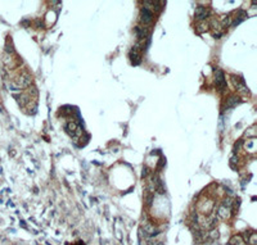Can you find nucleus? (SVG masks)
<instances>
[{"label": "nucleus", "mask_w": 257, "mask_h": 245, "mask_svg": "<svg viewBox=\"0 0 257 245\" xmlns=\"http://www.w3.org/2000/svg\"><path fill=\"white\" fill-rule=\"evenodd\" d=\"M194 17L197 21L203 22V21L208 17V10H207V8H205V6H197L195 12H194Z\"/></svg>", "instance_id": "0eeeda50"}, {"label": "nucleus", "mask_w": 257, "mask_h": 245, "mask_svg": "<svg viewBox=\"0 0 257 245\" xmlns=\"http://www.w3.org/2000/svg\"><path fill=\"white\" fill-rule=\"evenodd\" d=\"M253 131H255V127H252L251 130H248L247 132H246V136H252V137H255V132H253Z\"/></svg>", "instance_id": "2eb2a0df"}, {"label": "nucleus", "mask_w": 257, "mask_h": 245, "mask_svg": "<svg viewBox=\"0 0 257 245\" xmlns=\"http://www.w3.org/2000/svg\"><path fill=\"white\" fill-rule=\"evenodd\" d=\"M156 245H165V244H163V243H157Z\"/></svg>", "instance_id": "f3484780"}, {"label": "nucleus", "mask_w": 257, "mask_h": 245, "mask_svg": "<svg viewBox=\"0 0 257 245\" xmlns=\"http://www.w3.org/2000/svg\"><path fill=\"white\" fill-rule=\"evenodd\" d=\"M217 216L221 218V219H226L230 217V209L225 208V207H219V209H217Z\"/></svg>", "instance_id": "6e6552de"}, {"label": "nucleus", "mask_w": 257, "mask_h": 245, "mask_svg": "<svg viewBox=\"0 0 257 245\" xmlns=\"http://www.w3.org/2000/svg\"><path fill=\"white\" fill-rule=\"evenodd\" d=\"M64 129H66L67 132L73 137V139H77V137L81 135V129L76 125V122H73V121H69V122L64 126Z\"/></svg>", "instance_id": "423d86ee"}, {"label": "nucleus", "mask_w": 257, "mask_h": 245, "mask_svg": "<svg viewBox=\"0 0 257 245\" xmlns=\"http://www.w3.org/2000/svg\"><path fill=\"white\" fill-rule=\"evenodd\" d=\"M231 22H233V19H231L230 16H224V17H221V19H220V24L223 28L229 27L231 24Z\"/></svg>", "instance_id": "9b49d317"}, {"label": "nucleus", "mask_w": 257, "mask_h": 245, "mask_svg": "<svg viewBox=\"0 0 257 245\" xmlns=\"http://www.w3.org/2000/svg\"><path fill=\"white\" fill-rule=\"evenodd\" d=\"M233 203H234V200L231 198H226L224 200V203H223V207H225V208H228V209H230V207L233 205Z\"/></svg>", "instance_id": "ddd939ff"}, {"label": "nucleus", "mask_w": 257, "mask_h": 245, "mask_svg": "<svg viewBox=\"0 0 257 245\" xmlns=\"http://www.w3.org/2000/svg\"><path fill=\"white\" fill-rule=\"evenodd\" d=\"M153 13L152 10L149 8H147V6H143L142 10H140V21H142V23L144 26H149V24H152L153 22Z\"/></svg>", "instance_id": "f03ea898"}, {"label": "nucleus", "mask_w": 257, "mask_h": 245, "mask_svg": "<svg viewBox=\"0 0 257 245\" xmlns=\"http://www.w3.org/2000/svg\"><path fill=\"white\" fill-rule=\"evenodd\" d=\"M197 28H198L199 32H205V31H207V28H208V24L203 22L202 24H198V26H197Z\"/></svg>", "instance_id": "4468645a"}, {"label": "nucleus", "mask_w": 257, "mask_h": 245, "mask_svg": "<svg viewBox=\"0 0 257 245\" xmlns=\"http://www.w3.org/2000/svg\"><path fill=\"white\" fill-rule=\"evenodd\" d=\"M153 198H154V194H152V193H147L145 194V203H147L148 207H149V205H152Z\"/></svg>", "instance_id": "f8f14e48"}, {"label": "nucleus", "mask_w": 257, "mask_h": 245, "mask_svg": "<svg viewBox=\"0 0 257 245\" xmlns=\"http://www.w3.org/2000/svg\"><path fill=\"white\" fill-rule=\"evenodd\" d=\"M14 86L18 89V90L21 91L22 89H26V87H30L31 84H32V77H31V74L29 72H26V71H23L22 73L19 74L17 79L12 82Z\"/></svg>", "instance_id": "f257e3e1"}, {"label": "nucleus", "mask_w": 257, "mask_h": 245, "mask_svg": "<svg viewBox=\"0 0 257 245\" xmlns=\"http://www.w3.org/2000/svg\"><path fill=\"white\" fill-rule=\"evenodd\" d=\"M231 80H233V85H234V87L237 89V91L239 94H242V95H248L249 94V90H248V87L246 86V84H244V81H243L241 77H235V76H233L231 77Z\"/></svg>", "instance_id": "7ed1b4c3"}, {"label": "nucleus", "mask_w": 257, "mask_h": 245, "mask_svg": "<svg viewBox=\"0 0 257 245\" xmlns=\"http://www.w3.org/2000/svg\"><path fill=\"white\" fill-rule=\"evenodd\" d=\"M239 103V98L238 96H229L228 99H226V104H225V106L226 108H233V106H235Z\"/></svg>", "instance_id": "9d476101"}, {"label": "nucleus", "mask_w": 257, "mask_h": 245, "mask_svg": "<svg viewBox=\"0 0 257 245\" xmlns=\"http://www.w3.org/2000/svg\"><path fill=\"white\" fill-rule=\"evenodd\" d=\"M215 84L221 93L226 89V80H225V74L221 69H216V72H215Z\"/></svg>", "instance_id": "39448f33"}, {"label": "nucleus", "mask_w": 257, "mask_h": 245, "mask_svg": "<svg viewBox=\"0 0 257 245\" xmlns=\"http://www.w3.org/2000/svg\"><path fill=\"white\" fill-rule=\"evenodd\" d=\"M142 48L139 46V45H135L131 50H130V54H129V58L131 60L132 64H140V62H142Z\"/></svg>", "instance_id": "20e7f679"}, {"label": "nucleus", "mask_w": 257, "mask_h": 245, "mask_svg": "<svg viewBox=\"0 0 257 245\" xmlns=\"http://www.w3.org/2000/svg\"><path fill=\"white\" fill-rule=\"evenodd\" d=\"M229 244H230V245H247V243H246V241L242 239L241 235L233 236V237H231V240L229 241Z\"/></svg>", "instance_id": "1a4fd4ad"}, {"label": "nucleus", "mask_w": 257, "mask_h": 245, "mask_svg": "<svg viewBox=\"0 0 257 245\" xmlns=\"http://www.w3.org/2000/svg\"><path fill=\"white\" fill-rule=\"evenodd\" d=\"M147 175H148V168H147V167H145V168H144V169H143V177H145Z\"/></svg>", "instance_id": "dca6fc26"}]
</instances>
